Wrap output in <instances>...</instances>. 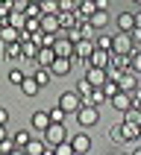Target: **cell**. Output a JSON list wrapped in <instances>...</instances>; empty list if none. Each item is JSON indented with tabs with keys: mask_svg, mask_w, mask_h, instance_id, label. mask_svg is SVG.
<instances>
[{
	"mask_svg": "<svg viewBox=\"0 0 141 155\" xmlns=\"http://www.w3.org/2000/svg\"><path fill=\"white\" fill-rule=\"evenodd\" d=\"M29 138H33V135H29L26 129H21V132H15V135H12V140H15V147H21V149H24L26 143H29Z\"/></svg>",
	"mask_w": 141,
	"mask_h": 155,
	"instance_id": "32",
	"label": "cell"
},
{
	"mask_svg": "<svg viewBox=\"0 0 141 155\" xmlns=\"http://www.w3.org/2000/svg\"><path fill=\"white\" fill-rule=\"evenodd\" d=\"M21 50H24V59L26 61H35V56H38V44L29 38V41H21Z\"/></svg>",
	"mask_w": 141,
	"mask_h": 155,
	"instance_id": "24",
	"label": "cell"
},
{
	"mask_svg": "<svg viewBox=\"0 0 141 155\" xmlns=\"http://www.w3.org/2000/svg\"><path fill=\"white\" fill-rule=\"evenodd\" d=\"M135 26H138V29H141V12H138V15H135Z\"/></svg>",
	"mask_w": 141,
	"mask_h": 155,
	"instance_id": "50",
	"label": "cell"
},
{
	"mask_svg": "<svg viewBox=\"0 0 141 155\" xmlns=\"http://www.w3.org/2000/svg\"><path fill=\"white\" fill-rule=\"evenodd\" d=\"M79 105H82V97H79L77 91H62L59 94V108L68 114V117L79 111Z\"/></svg>",
	"mask_w": 141,
	"mask_h": 155,
	"instance_id": "2",
	"label": "cell"
},
{
	"mask_svg": "<svg viewBox=\"0 0 141 155\" xmlns=\"http://www.w3.org/2000/svg\"><path fill=\"white\" fill-rule=\"evenodd\" d=\"M88 24H91V26L97 29V32H100V29H103V26L109 24V12H106V9H97L94 15L88 18Z\"/></svg>",
	"mask_w": 141,
	"mask_h": 155,
	"instance_id": "20",
	"label": "cell"
},
{
	"mask_svg": "<svg viewBox=\"0 0 141 155\" xmlns=\"http://www.w3.org/2000/svg\"><path fill=\"white\" fill-rule=\"evenodd\" d=\"M0 123H3V126H6V123H9V111H6V108H3V105H0Z\"/></svg>",
	"mask_w": 141,
	"mask_h": 155,
	"instance_id": "46",
	"label": "cell"
},
{
	"mask_svg": "<svg viewBox=\"0 0 141 155\" xmlns=\"http://www.w3.org/2000/svg\"><path fill=\"white\" fill-rule=\"evenodd\" d=\"M41 15H59V0H41Z\"/></svg>",
	"mask_w": 141,
	"mask_h": 155,
	"instance_id": "31",
	"label": "cell"
},
{
	"mask_svg": "<svg viewBox=\"0 0 141 155\" xmlns=\"http://www.w3.org/2000/svg\"><path fill=\"white\" fill-rule=\"evenodd\" d=\"M6 24L15 26V29H24V26H26V15H24V12H18V9H12V12L6 15Z\"/></svg>",
	"mask_w": 141,
	"mask_h": 155,
	"instance_id": "21",
	"label": "cell"
},
{
	"mask_svg": "<svg viewBox=\"0 0 141 155\" xmlns=\"http://www.w3.org/2000/svg\"><path fill=\"white\" fill-rule=\"evenodd\" d=\"M47 114H50V123H65V117H68V114L62 111L59 105H53V108H50Z\"/></svg>",
	"mask_w": 141,
	"mask_h": 155,
	"instance_id": "36",
	"label": "cell"
},
{
	"mask_svg": "<svg viewBox=\"0 0 141 155\" xmlns=\"http://www.w3.org/2000/svg\"><path fill=\"white\" fill-rule=\"evenodd\" d=\"M135 29V15L132 12H121L118 15V32H132Z\"/></svg>",
	"mask_w": 141,
	"mask_h": 155,
	"instance_id": "16",
	"label": "cell"
},
{
	"mask_svg": "<svg viewBox=\"0 0 141 155\" xmlns=\"http://www.w3.org/2000/svg\"><path fill=\"white\" fill-rule=\"evenodd\" d=\"M44 149H47L44 138H41V140H33V138H29V143L24 147V152H26V155H44Z\"/></svg>",
	"mask_w": 141,
	"mask_h": 155,
	"instance_id": "25",
	"label": "cell"
},
{
	"mask_svg": "<svg viewBox=\"0 0 141 155\" xmlns=\"http://www.w3.org/2000/svg\"><path fill=\"white\" fill-rule=\"evenodd\" d=\"M44 155H56V149H53V147H47V149H44Z\"/></svg>",
	"mask_w": 141,
	"mask_h": 155,
	"instance_id": "49",
	"label": "cell"
},
{
	"mask_svg": "<svg viewBox=\"0 0 141 155\" xmlns=\"http://www.w3.org/2000/svg\"><path fill=\"white\" fill-rule=\"evenodd\" d=\"M94 6L97 9H109V0H94Z\"/></svg>",
	"mask_w": 141,
	"mask_h": 155,
	"instance_id": "47",
	"label": "cell"
},
{
	"mask_svg": "<svg viewBox=\"0 0 141 155\" xmlns=\"http://www.w3.org/2000/svg\"><path fill=\"white\" fill-rule=\"evenodd\" d=\"M12 12V0H0V18H6Z\"/></svg>",
	"mask_w": 141,
	"mask_h": 155,
	"instance_id": "43",
	"label": "cell"
},
{
	"mask_svg": "<svg viewBox=\"0 0 141 155\" xmlns=\"http://www.w3.org/2000/svg\"><path fill=\"white\" fill-rule=\"evenodd\" d=\"M82 103H85V105H94V108H100L103 103H109V97H106L100 88H94V91H91L88 97H82Z\"/></svg>",
	"mask_w": 141,
	"mask_h": 155,
	"instance_id": "19",
	"label": "cell"
},
{
	"mask_svg": "<svg viewBox=\"0 0 141 155\" xmlns=\"http://www.w3.org/2000/svg\"><path fill=\"white\" fill-rule=\"evenodd\" d=\"M121 120H126V123H135V126H141V108H138V105L126 108V111L121 114Z\"/></svg>",
	"mask_w": 141,
	"mask_h": 155,
	"instance_id": "27",
	"label": "cell"
},
{
	"mask_svg": "<svg viewBox=\"0 0 141 155\" xmlns=\"http://www.w3.org/2000/svg\"><path fill=\"white\" fill-rule=\"evenodd\" d=\"M129 70L135 76H141V47H135V50L129 53Z\"/></svg>",
	"mask_w": 141,
	"mask_h": 155,
	"instance_id": "28",
	"label": "cell"
},
{
	"mask_svg": "<svg viewBox=\"0 0 141 155\" xmlns=\"http://www.w3.org/2000/svg\"><path fill=\"white\" fill-rule=\"evenodd\" d=\"M138 138H141V126L121 120V143H123V140H138Z\"/></svg>",
	"mask_w": 141,
	"mask_h": 155,
	"instance_id": "10",
	"label": "cell"
},
{
	"mask_svg": "<svg viewBox=\"0 0 141 155\" xmlns=\"http://www.w3.org/2000/svg\"><path fill=\"white\" fill-rule=\"evenodd\" d=\"M77 123L82 126V129H91V126H97L100 123V108H94V105H79V111H77Z\"/></svg>",
	"mask_w": 141,
	"mask_h": 155,
	"instance_id": "1",
	"label": "cell"
},
{
	"mask_svg": "<svg viewBox=\"0 0 141 155\" xmlns=\"http://www.w3.org/2000/svg\"><path fill=\"white\" fill-rule=\"evenodd\" d=\"M18 88H21V94H24V97H35L38 91H41V88H38V82H35L33 76H24V82H21Z\"/></svg>",
	"mask_w": 141,
	"mask_h": 155,
	"instance_id": "22",
	"label": "cell"
},
{
	"mask_svg": "<svg viewBox=\"0 0 141 155\" xmlns=\"http://www.w3.org/2000/svg\"><path fill=\"white\" fill-rule=\"evenodd\" d=\"M82 18H91L97 12V6H94V0H79V9H77Z\"/></svg>",
	"mask_w": 141,
	"mask_h": 155,
	"instance_id": "29",
	"label": "cell"
},
{
	"mask_svg": "<svg viewBox=\"0 0 141 155\" xmlns=\"http://www.w3.org/2000/svg\"><path fill=\"white\" fill-rule=\"evenodd\" d=\"M70 61H74V59L56 56V61L50 64V73H53V76H68V73H70Z\"/></svg>",
	"mask_w": 141,
	"mask_h": 155,
	"instance_id": "13",
	"label": "cell"
},
{
	"mask_svg": "<svg viewBox=\"0 0 141 155\" xmlns=\"http://www.w3.org/2000/svg\"><path fill=\"white\" fill-rule=\"evenodd\" d=\"M35 61H38V68H50L53 61H56V50H53V47H38Z\"/></svg>",
	"mask_w": 141,
	"mask_h": 155,
	"instance_id": "14",
	"label": "cell"
},
{
	"mask_svg": "<svg viewBox=\"0 0 141 155\" xmlns=\"http://www.w3.org/2000/svg\"><path fill=\"white\" fill-rule=\"evenodd\" d=\"M3 56H6L9 61H21V59H24V50H21V41H15V44H3Z\"/></svg>",
	"mask_w": 141,
	"mask_h": 155,
	"instance_id": "18",
	"label": "cell"
},
{
	"mask_svg": "<svg viewBox=\"0 0 141 155\" xmlns=\"http://www.w3.org/2000/svg\"><path fill=\"white\" fill-rule=\"evenodd\" d=\"M132 3H138V6H141V0H132Z\"/></svg>",
	"mask_w": 141,
	"mask_h": 155,
	"instance_id": "52",
	"label": "cell"
},
{
	"mask_svg": "<svg viewBox=\"0 0 141 155\" xmlns=\"http://www.w3.org/2000/svg\"><path fill=\"white\" fill-rule=\"evenodd\" d=\"M79 32H82V38H91V41H94V32H97V29L88 24V21H82V24H79Z\"/></svg>",
	"mask_w": 141,
	"mask_h": 155,
	"instance_id": "40",
	"label": "cell"
},
{
	"mask_svg": "<svg viewBox=\"0 0 141 155\" xmlns=\"http://www.w3.org/2000/svg\"><path fill=\"white\" fill-rule=\"evenodd\" d=\"M129 38H132V44H135V47H141V29H138V26L129 32Z\"/></svg>",
	"mask_w": 141,
	"mask_h": 155,
	"instance_id": "44",
	"label": "cell"
},
{
	"mask_svg": "<svg viewBox=\"0 0 141 155\" xmlns=\"http://www.w3.org/2000/svg\"><path fill=\"white\" fill-rule=\"evenodd\" d=\"M79 0H59V12H77Z\"/></svg>",
	"mask_w": 141,
	"mask_h": 155,
	"instance_id": "38",
	"label": "cell"
},
{
	"mask_svg": "<svg viewBox=\"0 0 141 155\" xmlns=\"http://www.w3.org/2000/svg\"><path fill=\"white\" fill-rule=\"evenodd\" d=\"M118 88H121V91H126V94H132V91L138 88V76H135L132 70H123L121 79H118Z\"/></svg>",
	"mask_w": 141,
	"mask_h": 155,
	"instance_id": "9",
	"label": "cell"
},
{
	"mask_svg": "<svg viewBox=\"0 0 141 155\" xmlns=\"http://www.w3.org/2000/svg\"><path fill=\"white\" fill-rule=\"evenodd\" d=\"M100 91H103L106 97H115L118 91H121V88H118V82H115V79H106L103 85H100Z\"/></svg>",
	"mask_w": 141,
	"mask_h": 155,
	"instance_id": "34",
	"label": "cell"
},
{
	"mask_svg": "<svg viewBox=\"0 0 141 155\" xmlns=\"http://www.w3.org/2000/svg\"><path fill=\"white\" fill-rule=\"evenodd\" d=\"M132 50H135V44H132L129 32H118V35H112V53H118V56H129Z\"/></svg>",
	"mask_w": 141,
	"mask_h": 155,
	"instance_id": "4",
	"label": "cell"
},
{
	"mask_svg": "<svg viewBox=\"0 0 141 155\" xmlns=\"http://www.w3.org/2000/svg\"><path fill=\"white\" fill-rule=\"evenodd\" d=\"M68 140H70V147H74L77 155H88V149H91V138H88L85 132H77V135L68 138Z\"/></svg>",
	"mask_w": 141,
	"mask_h": 155,
	"instance_id": "6",
	"label": "cell"
},
{
	"mask_svg": "<svg viewBox=\"0 0 141 155\" xmlns=\"http://www.w3.org/2000/svg\"><path fill=\"white\" fill-rule=\"evenodd\" d=\"M91 53H94V41H91V38H79V41L74 44V59H82V61H85Z\"/></svg>",
	"mask_w": 141,
	"mask_h": 155,
	"instance_id": "8",
	"label": "cell"
},
{
	"mask_svg": "<svg viewBox=\"0 0 141 155\" xmlns=\"http://www.w3.org/2000/svg\"><path fill=\"white\" fill-rule=\"evenodd\" d=\"M129 155H141V147H135V149H132V152Z\"/></svg>",
	"mask_w": 141,
	"mask_h": 155,
	"instance_id": "51",
	"label": "cell"
},
{
	"mask_svg": "<svg viewBox=\"0 0 141 155\" xmlns=\"http://www.w3.org/2000/svg\"><path fill=\"white\" fill-rule=\"evenodd\" d=\"M74 91H77L79 97H88V94H91V91H94V85H91V82H88V79L82 76V79H79V82H77V85H74Z\"/></svg>",
	"mask_w": 141,
	"mask_h": 155,
	"instance_id": "30",
	"label": "cell"
},
{
	"mask_svg": "<svg viewBox=\"0 0 141 155\" xmlns=\"http://www.w3.org/2000/svg\"><path fill=\"white\" fill-rule=\"evenodd\" d=\"M85 79H88L94 88H100L109 76H106V68H88V70H85Z\"/></svg>",
	"mask_w": 141,
	"mask_h": 155,
	"instance_id": "15",
	"label": "cell"
},
{
	"mask_svg": "<svg viewBox=\"0 0 141 155\" xmlns=\"http://www.w3.org/2000/svg\"><path fill=\"white\" fill-rule=\"evenodd\" d=\"M24 15H26V18H33V21H38V18H41V3H26Z\"/></svg>",
	"mask_w": 141,
	"mask_h": 155,
	"instance_id": "33",
	"label": "cell"
},
{
	"mask_svg": "<svg viewBox=\"0 0 141 155\" xmlns=\"http://www.w3.org/2000/svg\"><path fill=\"white\" fill-rule=\"evenodd\" d=\"M132 105H138V108H141V85L132 91Z\"/></svg>",
	"mask_w": 141,
	"mask_h": 155,
	"instance_id": "45",
	"label": "cell"
},
{
	"mask_svg": "<svg viewBox=\"0 0 141 155\" xmlns=\"http://www.w3.org/2000/svg\"><path fill=\"white\" fill-rule=\"evenodd\" d=\"M18 32H21V29H15V26H0V44H15L18 41Z\"/></svg>",
	"mask_w": 141,
	"mask_h": 155,
	"instance_id": "23",
	"label": "cell"
},
{
	"mask_svg": "<svg viewBox=\"0 0 141 155\" xmlns=\"http://www.w3.org/2000/svg\"><path fill=\"white\" fill-rule=\"evenodd\" d=\"M12 149H15V140H12V135H9L6 140H0V155H9Z\"/></svg>",
	"mask_w": 141,
	"mask_h": 155,
	"instance_id": "41",
	"label": "cell"
},
{
	"mask_svg": "<svg viewBox=\"0 0 141 155\" xmlns=\"http://www.w3.org/2000/svg\"><path fill=\"white\" fill-rule=\"evenodd\" d=\"M109 59H112V53L109 50H100V47H94V53L88 56L82 64L85 68H109Z\"/></svg>",
	"mask_w": 141,
	"mask_h": 155,
	"instance_id": "5",
	"label": "cell"
},
{
	"mask_svg": "<svg viewBox=\"0 0 141 155\" xmlns=\"http://www.w3.org/2000/svg\"><path fill=\"white\" fill-rule=\"evenodd\" d=\"M109 103H112L115 111H126V108H132V94H126V91H118L115 97H109Z\"/></svg>",
	"mask_w": 141,
	"mask_h": 155,
	"instance_id": "7",
	"label": "cell"
},
{
	"mask_svg": "<svg viewBox=\"0 0 141 155\" xmlns=\"http://www.w3.org/2000/svg\"><path fill=\"white\" fill-rule=\"evenodd\" d=\"M94 47H100V50H109V53H112V35H97V38H94Z\"/></svg>",
	"mask_w": 141,
	"mask_h": 155,
	"instance_id": "35",
	"label": "cell"
},
{
	"mask_svg": "<svg viewBox=\"0 0 141 155\" xmlns=\"http://www.w3.org/2000/svg\"><path fill=\"white\" fill-rule=\"evenodd\" d=\"M53 149H56V155H77L74 147H70V140H62V143H56Z\"/></svg>",
	"mask_w": 141,
	"mask_h": 155,
	"instance_id": "37",
	"label": "cell"
},
{
	"mask_svg": "<svg viewBox=\"0 0 141 155\" xmlns=\"http://www.w3.org/2000/svg\"><path fill=\"white\" fill-rule=\"evenodd\" d=\"M56 56H65V59H74V44L65 38V35H56V44H53Z\"/></svg>",
	"mask_w": 141,
	"mask_h": 155,
	"instance_id": "11",
	"label": "cell"
},
{
	"mask_svg": "<svg viewBox=\"0 0 141 155\" xmlns=\"http://www.w3.org/2000/svg\"><path fill=\"white\" fill-rule=\"evenodd\" d=\"M38 24H41L44 32H50V35H59V32H62L59 18H56V15H41V18H38Z\"/></svg>",
	"mask_w": 141,
	"mask_h": 155,
	"instance_id": "12",
	"label": "cell"
},
{
	"mask_svg": "<svg viewBox=\"0 0 141 155\" xmlns=\"http://www.w3.org/2000/svg\"><path fill=\"white\" fill-rule=\"evenodd\" d=\"M6 138H9V132H6V126L0 123V140H6Z\"/></svg>",
	"mask_w": 141,
	"mask_h": 155,
	"instance_id": "48",
	"label": "cell"
},
{
	"mask_svg": "<svg viewBox=\"0 0 141 155\" xmlns=\"http://www.w3.org/2000/svg\"><path fill=\"white\" fill-rule=\"evenodd\" d=\"M33 79L38 82V88H44V85H50V79H53V73H50V68H38L33 73Z\"/></svg>",
	"mask_w": 141,
	"mask_h": 155,
	"instance_id": "26",
	"label": "cell"
},
{
	"mask_svg": "<svg viewBox=\"0 0 141 155\" xmlns=\"http://www.w3.org/2000/svg\"><path fill=\"white\" fill-rule=\"evenodd\" d=\"M44 143L47 147H56V143H62V140H68V132H65V123H50L47 129H44Z\"/></svg>",
	"mask_w": 141,
	"mask_h": 155,
	"instance_id": "3",
	"label": "cell"
},
{
	"mask_svg": "<svg viewBox=\"0 0 141 155\" xmlns=\"http://www.w3.org/2000/svg\"><path fill=\"white\" fill-rule=\"evenodd\" d=\"M29 123H33L35 132H41V135H44V129L50 126V114H47V111H33V120H29Z\"/></svg>",
	"mask_w": 141,
	"mask_h": 155,
	"instance_id": "17",
	"label": "cell"
},
{
	"mask_svg": "<svg viewBox=\"0 0 141 155\" xmlns=\"http://www.w3.org/2000/svg\"><path fill=\"white\" fill-rule=\"evenodd\" d=\"M109 138L121 143V120H118V123H115V126H112V129H109Z\"/></svg>",
	"mask_w": 141,
	"mask_h": 155,
	"instance_id": "42",
	"label": "cell"
},
{
	"mask_svg": "<svg viewBox=\"0 0 141 155\" xmlns=\"http://www.w3.org/2000/svg\"><path fill=\"white\" fill-rule=\"evenodd\" d=\"M24 76H26L24 70H18V68H15V70H9V76H6V79L12 82V85H21V82H24Z\"/></svg>",
	"mask_w": 141,
	"mask_h": 155,
	"instance_id": "39",
	"label": "cell"
}]
</instances>
